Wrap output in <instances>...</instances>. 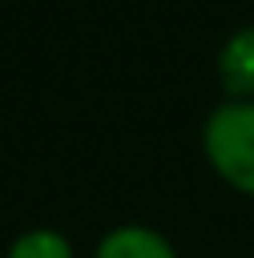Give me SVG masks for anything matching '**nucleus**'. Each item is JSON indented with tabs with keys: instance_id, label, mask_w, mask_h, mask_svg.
Segmentation results:
<instances>
[{
	"instance_id": "f257e3e1",
	"label": "nucleus",
	"mask_w": 254,
	"mask_h": 258,
	"mask_svg": "<svg viewBox=\"0 0 254 258\" xmlns=\"http://www.w3.org/2000/svg\"><path fill=\"white\" fill-rule=\"evenodd\" d=\"M206 154L232 187L254 195V105L232 101L206 120Z\"/></svg>"
},
{
	"instance_id": "f03ea898",
	"label": "nucleus",
	"mask_w": 254,
	"mask_h": 258,
	"mask_svg": "<svg viewBox=\"0 0 254 258\" xmlns=\"http://www.w3.org/2000/svg\"><path fill=\"white\" fill-rule=\"evenodd\" d=\"M221 83L228 94H254V26L228 38L221 52Z\"/></svg>"
},
{
	"instance_id": "7ed1b4c3",
	"label": "nucleus",
	"mask_w": 254,
	"mask_h": 258,
	"mask_svg": "<svg viewBox=\"0 0 254 258\" xmlns=\"http://www.w3.org/2000/svg\"><path fill=\"white\" fill-rule=\"evenodd\" d=\"M98 258H176V254H172V247L157 232L127 225V228H116V232H109L101 239Z\"/></svg>"
},
{
	"instance_id": "20e7f679",
	"label": "nucleus",
	"mask_w": 254,
	"mask_h": 258,
	"mask_svg": "<svg viewBox=\"0 0 254 258\" xmlns=\"http://www.w3.org/2000/svg\"><path fill=\"white\" fill-rule=\"evenodd\" d=\"M8 258H71V247L52 228H34V232H23L15 239Z\"/></svg>"
}]
</instances>
